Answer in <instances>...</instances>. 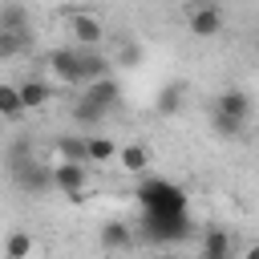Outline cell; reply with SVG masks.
Wrapping results in <instances>:
<instances>
[{
    "label": "cell",
    "mask_w": 259,
    "mask_h": 259,
    "mask_svg": "<svg viewBox=\"0 0 259 259\" xmlns=\"http://www.w3.org/2000/svg\"><path fill=\"white\" fill-rule=\"evenodd\" d=\"M69 32H73L77 49H97V45L105 40V24H101V16H93V12H73V16H69Z\"/></svg>",
    "instance_id": "obj_7"
},
{
    "label": "cell",
    "mask_w": 259,
    "mask_h": 259,
    "mask_svg": "<svg viewBox=\"0 0 259 259\" xmlns=\"http://www.w3.org/2000/svg\"><path fill=\"white\" fill-rule=\"evenodd\" d=\"M117 146L109 138H85V162H113Z\"/></svg>",
    "instance_id": "obj_21"
},
{
    "label": "cell",
    "mask_w": 259,
    "mask_h": 259,
    "mask_svg": "<svg viewBox=\"0 0 259 259\" xmlns=\"http://www.w3.org/2000/svg\"><path fill=\"white\" fill-rule=\"evenodd\" d=\"M117 166H121L125 174H142V170L150 166V150H146L142 142H130V146H117Z\"/></svg>",
    "instance_id": "obj_15"
},
{
    "label": "cell",
    "mask_w": 259,
    "mask_h": 259,
    "mask_svg": "<svg viewBox=\"0 0 259 259\" xmlns=\"http://www.w3.org/2000/svg\"><path fill=\"white\" fill-rule=\"evenodd\" d=\"M105 117H109V113H105V109H97L93 101H85L81 93L73 97V121H81V125H97V121H105Z\"/></svg>",
    "instance_id": "obj_20"
},
{
    "label": "cell",
    "mask_w": 259,
    "mask_h": 259,
    "mask_svg": "<svg viewBox=\"0 0 259 259\" xmlns=\"http://www.w3.org/2000/svg\"><path fill=\"white\" fill-rule=\"evenodd\" d=\"M235 259H259V243H247L243 255H235Z\"/></svg>",
    "instance_id": "obj_25"
},
{
    "label": "cell",
    "mask_w": 259,
    "mask_h": 259,
    "mask_svg": "<svg viewBox=\"0 0 259 259\" xmlns=\"http://www.w3.org/2000/svg\"><path fill=\"white\" fill-rule=\"evenodd\" d=\"M97 243H101L105 251H125V247L134 243V227L121 223V219H105L101 231H97Z\"/></svg>",
    "instance_id": "obj_10"
},
{
    "label": "cell",
    "mask_w": 259,
    "mask_h": 259,
    "mask_svg": "<svg viewBox=\"0 0 259 259\" xmlns=\"http://www.w3.org/2000/svg\"><path fill=\"white\" fill-rule=\"evenodd\" d=\"M32 251H36V239H32L28 231H8V239H4V259H32Z\"/></svg>",
    "instance_id": "obj_16"
},
{
    "label": "cell",
    "mask_w": 259,
    "mask_h": 259,
    "mask_svg": "<svg viewBox=\"0 0 259 259\" xmlns=\"http://www.w3.org/2000/svg\"><path fill=\"white\" fill-rule=\"evenodd\" d=\"M49 69H53L57 81L81 85V49H77V45H57V49L49 53Z\"/></svg>",
    "instance_id": "obj_5"
},
{
    "label": "cell",
    "mask_w": 259,
    "mask_h": 259,
    "mask_svg": "<svg viewBox=\"0 0 259 259\" xmlns=\"http://www.w3.org/2000/svg\"><path fill=\"white\" fill-rule=\"evenodd\" d=\"M16 93H20V105H24V113H28V109H45V105L53 101V85H49V81H40V77H28V81H20V85H16Z\"/></svg>",
    "instance_id": "obj_12"
},
{
    "label": "cell",
    "mask_w": 259,
    "mask_h": 259,
    "mask_svg": "<svg viewBox=\"0 0 259 259\" xmlns=\"http://www.w3.org/2000/svg\"><path fill=\"white\" fill-rule=\"evenodd\" d=\"M138 202H142V214H190L186 190L170 178H146L138 186Z\"/></svg>",
    "instance_id": "obj_1"
},
{
    "label": "cell",
    "mask_w": 259,
    "mask_h": 259,
    "mask_svg": "<svg viewBox=\"0 0 259 259\" xmlns=\"http://www.w3.org/2000/svg\"><path fill=\"white\" fill-rule=\"evenodd\" d=\"M0 32H32V12L24 4H0Z\"/></svg>",
    "instance_id": "obj_14"
},
{
    "label": "cell",
    "mask_w": 259,
    "mask_h": 259,
    "mask_svg": "<svg viewBox=\"0 0 259 259\" xmlns=\"http://www.w3.org/2000/svg\"><path fill=\"white\" fill-rule=\"evenodd\" d=\"M210 113H219V117H231V121H251V113H255V101H251V93L247 89H235V85H227L219 97H214V109Z\"/></svg>",
    "instance_id": "obj_4"
},
{
    "label": "cell",
    "mask_w": 259,
    "mask_h": 259,
    "mask_svg": "<svg viewBox=\"0 0 259 259\" xmlns=\"http://www.w3.org/2000/svg\"><path fill=\"white\" fill-rule=\"evenodd\" d=\"M24 162H32V142H28L24 134H20V138H16L12 146H8V154H4V166H8V174H16V170H20Z\"/></svg>",
    "instance_id": "obj_19"
},
{
    "label": "cell",
    "mask_w": 259,
    "mask_h": 259,
    "mask_svg": "<svg viewBox=\"0 0 259 259\" xmlns=\"http://www.w3.org/2000/svg\"><path fill=\"white\" fill-rule=\"evenodd\" d=\"M20 113H24V105H20L16 85H4L0 81V117H20Z\"/></svg>",
    "instance_id": "obj_22"
},
{
    "label": "cell",
    "mask_w": 259,
    "mask_h": 259,
    "mask_svg": "<svg viewBox=\"0 0 259 259\" xmlns=\"http://www.w3.org/2000/svg\"><path fill=\"white\" fill-rule=\"evenodd\" d=\"M81 97L85 101H93L97 109H105V113H113L117 105H121V81L109 73V77H101V81H93V85H85L81 89Z\"/></svg>",
    "instance_id": "obj_8"
},
{
    "label": "cell",
    "mask_w": 259,
    "mask_h": 259,
    "mask_svg": "<svg viewBox=\"0 0 259 259\" xmlns=\"http://www.w3.org/2000/svg\"><path fill=\"white\" fill-rule=\"evenodd\" d=\"M85 186H89V170L77 162H57L53 166V190H61L69 202H85Z\"/></svg>",
    "instance_id": "obj_2"
},
{
    "label": "cell",
    "mask_w": 259,
    "mask_h": 259,
    "mask_svg": "<svg viewBox=\"0 0 259 259\" xmlns=\"http://www.w3.org/2000/svg\"><path fill=\"white\" fill-rule=\"evenodd\" d=\"M57 154H61V162L85 166V138H81V134H61V138H57Z\"/></svg>",
    "instance_id": "obj_18"
},
{
    "label": "cell",
    "mask_w": 259,
    "mask_h": 259,
    "mask_svg": "<svg viewBox=\"0 0 259 259\" xmlns=\"http://www.w3.org/2000/svg\"><path fill=\"white\" fill-rule=\"evenodd\" d=\"M198 259H235V251H231V231H227V227H206V231H202V251H198Z\"/></svg>",
    "instance_id": "obj_11"
},
{
    "label": "cell",
    "mask_w": 259,
    "mask_h": 259,
    "mask_svg": "<svg viewBox=\"0 0 259 259\" xmlns=\"http://www.w3.org/2000/svg\"><path fill=\"white\" fill-rule=\"evenodd\" d=\"M210 130H214L219 138H243V134H247L243 121H231V117H219V113H210Z\"/></svg>",
    "instance_id": "obj_23"
},
{
    "label": "cell",
    "mask_w": 259,
    "mask_h": 259,
    "mask_svg": "<svg viewBox=\"0 0 259 259\" xmlns=\"http://www.w3.org/2000/svg\"><path fill=\"white\" fill-rule=\"evenodd\" d=\"M12 182L24 190V194H32V198H45V194H53V166L49 162H24L16 174H12Z\"/></svg>",
    "instance_id": "obj_3"
},
{
    "label": "cell",
    "mask_w": 259,
    "mask_h": 259,
    "mask_svg": "<svg viewBox=\"0 0 259 259\" xmlns=\"http://www.w3.org/2000/svg\"><path fill=\"white\" fill-rule=\"evenodd\" d=\"M186 93H190L186 81H166V85L158 89V97H154V113H158V117H174V113L186 105Z\"/></svg>",
    "instance_id": "obj_9"
},
{
    "label": "cell",
    "mask_w": 259,
    "mask_h": 259,
    "mask_svg": "<svg viewBox=\"0 0 259 259\" xmlns=\"http://www.w3.org/2000/svg\"><path fill=\"white\" fill-rule=\"evenodd\" d=\"M32 49V32H0V61L24 57Z\"/></svg>",
    "instance_id": "obj_17"
},
{
    "label": "cell",
    "mask_w": 259,
    "mask_h": 259,
    "mask_svg": "<svg viewBox=\"0 0 259 259\" xmlns=\"http://www.w3.org/2000/svg\"><path fill=\"white\" fill-rule=\"evenodd\" d=\"M109 65L113 61H105L97 49H81V89L93 85V81H101V77H109Z\"/></svg>",
    "instance_id": "obj_13"
},
{
    "label": "cell",
    "mask_w": 259,
    "mask_h": 259,
    "mask_svg": "<svg viewBox=\"0 0 259 259\" xmlns=\"http://www.w3.org/2000/svg\"><path fill=\"white\" fill-rule=\"evenodd\" d=\"M117 65H121V69H138V65H142V45H138V40H125L121 53H117Z\"/></svg>",
    "instance_id": "obj_24"
},
{
    "label": "cell",
    "mask_w": 259,
    "mask_h": 259,
    "mask_svg": "<svg viewBox=\"0 0 259 259\" xmlns=\"http://www.w3.org/2000/svg\"><path fill=\"white\" fill-rule=\"evenodd\" d=\"M186 24H190V32H194V36L210 40V36H219V32L227 28V16H223V8H219V4H194V8H190V16H186Z\"/></svg>",
    "instance_id": "obj_6"
}]
</instances>
